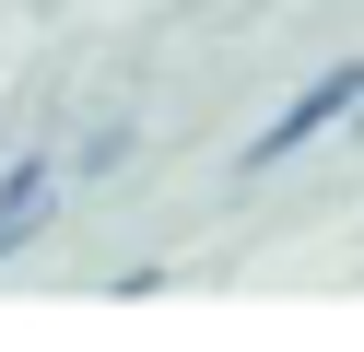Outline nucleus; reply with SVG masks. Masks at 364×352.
Here are the masks:
<instances>
[{"instance_id":"f257e3e1","label":"nucleus","mask_w":364,"mask_h":352,"mask_svg":"<svg viewBox=\"0 0 364 352\" xmlns=\"http://www.w3.org/2000/svg\"><path fill=\"white\" fill-rule=\"evenodd\" d=\"M353 106H364V59H329V70H317V82L294 94V106L270 117L259 141H247V164H282V153H306V141H317V129H341Z\"/></svg>"},{"instance_id":"f03ea898","label":"nucleus","mask_w":364,"mask_h":352,"mask_svg":"<svg viewBox=\"0 0 364 352\" xmlns=\"http://www.w3.org/2000/svg\"><path fill=\"white\" fill-rule=\"evenodd\" d=\"M48 211H59V164H48V153H0V258L24 247Z\"/></svg>"},{"instance_id":"7ed1b4c3","label":"nucleus","mask_w":364,"mask_h":352,"mask_svg":"<svg viewBox=\"0 0 364 352\" xmlns=\"http://www.w3.org/2000/svg\"><path fill=\"white\" fill-rule=\"evenodd\" d=\"M353 129H364V106H353Z\"/></svg>"}]
</instances>
